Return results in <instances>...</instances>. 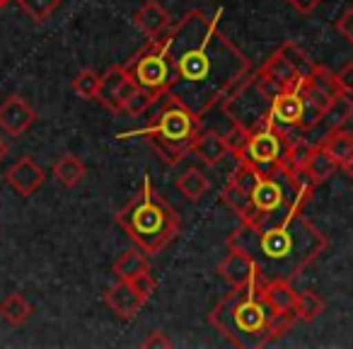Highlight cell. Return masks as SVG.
<instances>
[{"mask_svg": "<svg viewBox=\"0 0 353 349\" xmlns=\"http://www.w3.org/2000/svg\"><path fill=\"white\" fill-rule=\"evenodd\" d=\"M221 104L225 117L245 131H254V129L269 124L271 95L261 88L256 75H247Z\"/></svg>", "mask_w": 353, "mask_h": 349, "instance_id": "8992f818", "label": "cell"}, {"mask_svg": "<svg viewBox=\"0 0 353 349\" xmlns=\"http://www.w3.org/2000/svg\"><path fill=\"white\" fill-rule=\"evenodd\" d=\"M114 274H117V279H136L138 274H143V272H148V257L145 252L141 250V247H133V250H123L121 255L117 257V262H114Z\"/></svg>", "mask_w": 353, "mask_h": 349, "instance_id": "7402d4cb", "label": "cell"}, {"mask_svg": "<svg viewBox=\"0 0 353 349\" xmlns=\"http://www.w3.org/2000/svg\"><path fill=\"white\" fill-rule=\"evenodd\" d=\"M298 93H300V100H303V122H300V129L307 131L312 124H317V119L322 117L324 109L329 107L332 97H329L327 93H322L310 78L300 80Z\"/></svg>", "mask_w": 353, "mask_h": 349, "instance_id": "ac0fdd59", "label": "cell"}, {"mask_svg": "<svg viewBox=\"0 0 353 349\" xmlns=\"http://www.w3.org/2000/svg\"><path fill=\"white\" fill-rule=\"evenodd\" d=\"M143 117H148V126L138 133H143L170 165L182 160L201 133V119L172 100L165 90L157 95L152 107Z\"/></svg>", "mask_w": 353, "mask_h": 349, "instance_id": "5b68a950", "label": "cell"}, {"mask_svg": "<svg viewBox=\"0 0 353 349\" xmlns=\"http://www.w3.org/2000/svg\"><path fill=\"white\" fill-rule=\"evenodd\" d=\"M136 80L126 70V66H112L107 73L99 78L97 102L104 104L112 112H123L128 97L136 93Z\"/></svg>", "mask_w": 353, "mask_h": 349, "instance_id": "9c48e42d", "label": "cell"}, {"mask_svg": "<svg viewBox=\"0 0 353 349\" xmlns=\"http://www.w3.org/2000/svg\"><path fill=\"white\" fill-rule=\"evenodd\" d=\"M192 151L201 158L206 165H218L223 162L228 155L232 153L230 143H228L225 133H218V131H201L194 141Z\"/></svg>", "mask_w": 353, "mask_h": 349, "instance_id": "d6986e66", "label": "cell"}, {"mask_svg": "<svg viewBox=\"0 0 353 349\" xmlns=\"http://www.w3.org/2000/svg\"><path fill=\"white\" fill-rule=\"evenodd\" d=\"M281 54L285 56V59L290 61V66H293L295 70H298V75L300 78H310V75L314 73V68H317V64H314L312 59H310L307 54H305L303 49H300L298 44H295V41H285L283 46H281Z\"/></svg>", "mask_w": 353, "mask_h": 349, "instance_id": "83f0119b", "label": "cell"}, {"mask_svg": "<svg viewBox=\"0 0 353 349\" xmlns=\"http://www.w3.org/2000/svg\"><path fill=\"white\" fill-rule=\"evenodd\" d=\"M336 80L341 85V90L346 95H353V64H346L341 70L336 73Z\"/></svg>", "mask_w": 353, "mask_h": 349, "instance_id": "8d00e7d4", "label": "cell"}, {"mask_svg": "<svg viewBox=\"0 0 353 349\" xmlns=\"http://www.w3.org/2000/svg\"><path fill=\"white\" fill-rule=\"evenodd\" d=\"M133 22H136V27L150 41L165 37L167 32H170V27H172L170 12H167L160 3H155V0H148L145 6L138 8L136 15H133Z\"/></svg>", "mask_w": 353, "mask_h": 349, "instance_id": "e0dca14e", "label": "cell"}, {"mask_svg": "<svg viewBox=\"0 0 353 349\" xmlns=\"http://www.w3.org/2000/svg\"><path fill=\"white\" fill-rule=\"evenodd\" d=\"M261 294H264L266 303L271 305L274 313H288V310H295L298 294H295V289L290 286V281H285V279L264 281Z\"/></svg>", "mask_w": 353, "mask_h": 349, "instance_id": "ffe728a7", "label": "cell"}, {"mask_svg": "<svg viewBox=\"0 0 353 349\" xmlns=\"http://www.w3.org/2000/svg\"><path fill=\"white\" fill-rule=\"evenodd\" d=\"M336 167H339V162L334 160V158L329 155L322 146H314L312 153H310V158H307V162H305V172L312 178L314 185L327 182L334 172H336Z\"/></svg>", "mask_w": 353, "mask_h": 349, "instance_id": "603a6c76", "label": "cell"}, {"mask_svg": "<svg viewBox=\"0 0 353 349\" xmlns=\"http://www.w3.org/2000/svg\"><path fill=\"white\" fill-rule=\"evenodd\" d=\"M310 80H312L314 85H317L322 93H327L329 97H339V95L343 93L341 90V85H339V80H336V73H332V70H327L324 66H317L314 68V73L310 75Z\"/></svg>", "mask_w": 353, "mask_h": 349, "instance_id": "d6a6232c", "label": "cell"}, {"mask_svg": "<svg viewBox=\"0 0 353 349\" xmlns=\"http://www.w3.org/2000/svg\"><path fill=\"white\" fill-rule=\"evenodd\" d=\"M254 75H256V80H259V85L271 97H274L276 93H283V90H295L300 85V80H303L298 75V70L290 66V61L285 59L281 51L271 54Z\"/></svg>", "mask_w": 353, "mask_h": 349, "instance_id": "30bf717a", "label": "cell"}, {"mask_svg": "<svg viewBox=\"0 0 353 349\" xmlns=\"http://www.w3.org/2000/svg\"><path fill=\"white\" fill-rule=\"evenodd\" d=\"M85 172H88L85 162L80 160L78 155H73V153H65V155H61L59 160L54 162L56 180L68 189H73L75 185H80V180L85 178Z\"/></svg>", "mask_w": 353, "mask_h": 349, "instance_id": "cb8c5ba5", "label": "cell"}, {"mask_svg": "<svg viewBox=\"0 0 353 349\" xmlns=\"http://www.w3.org/2000/svg\"><path fill=\"white\" fill-rule=\"evenodd\" d=\"M208 187H211L208 178L201 170H196V167H189L187 172H182V175L176 178V189H179L189 202H199V199L208 192Z\"/></svg>", "mask_w": 353, "mask_h": 349, "instance_id": "d4e9b609", "label": "cell"}, {"mask_svg": "<svg viewBox=\"0 0 353 349\" xmlns=\"http://www.w3.org/2000/svg\"><path fill=\"white\" fill-rule=\"evenodd\" d=\"M341 167H343V172H346V175H348V180H351V182H353V155L348 158V160L343 162Z\"/></svg>", "mask_w": 353, "mask_h": 349, "instance_id": "f35d334b", "label": "cell"}, {"mask_svg": "<svg viewBox=\"0 0 353 349\" xmlns=\"http://www.w3.org/2000/svg\"><path fill=\"white\" fill-rule=\"evenodd\" d=\"M126 70L136 80L138 88L155 90V93L167 90V83H170V61H167V54L162 49V39H152L148 49L138 51L126 64Z\"/></svg>", "mask_w": 353, "mask_h": 349, "instance_id": "ba28073f", "label": "cell"}, {"mask_svg": "<svg viewBox=\"0 0 353 349\" xmlns=\"http://www.w3.org/2000/svg\"><path fill=\"white\" fill-rule=\"evenodd\" d=\"M322 310H324V301L319 299L314 291H303V294H298V301H295V313H298L300 320L310 323V320L319 318Z\"/></svg>", "mask_w": 353, "mask_h": 349, "instance_id": "f546056e", "label": "cell"}, {"mask_svg": "<svg viewBox=\"0 0 353 349\" xmlns=\"http://www.w3.org/2000/svg\"><path fill=\"white\" fill-rule=\"evenodd\" d=\"M285 153H288V143L283 131L269 122L254 131H247L245 143L237 151V160L252 165L259 175H269L276 165L285 162Z\"/></svg>", "mask_w": 353, "mask_h": 349, "instance_id": "52a82bcc", "label": "cell"}, {"mask_svg": "<svg viewBox=\"0 0 353 349\" xmlns=\"http://www.w3.org/2000/svg\"><path fill=\"white\" fill-rule=\"evenodd\" d=\"M32 313H34L32 303L22 294H17V291L15 294H8L6 299L0 301V318L6 320L8 325H12V328L25 325L32 318Z\"/></svg>", "mask_w": 353, "mask_h": 349, "instance_id": "44dd1931", "label": "cell"}, {"mask_svg": "<svg viewBox=\"0 0 353 349\" xmlns=\"http://www.w3.org/2000/svg\"><path fill=\"white\" fill-rule=\"evenodd\" d=\"M131 284L136 286V291L143 296V299H150L152 296V291H155V279H152V274H150V270L148 272H143V274H138L136 279H131Z\"/></svg>", "mask_w": 353, "mask_h": 349, "instance_id": "836d02e7", "label": "cell"}, {"mask_svg": "<svg viewBox=\"0 0 353 349\" xmlns=\"http://www.w3.org/2000/svg\"><path fill=\"white\" fill-rule=\"evenodd\" d=\"M17 6L22 8L27 17L37 25H44L56 10H59L61 0H17Z\"/></svg>", "mask_w": 353, "mask_h": 349, "instance_id": "f1b7e54d", "label": "cell"}, {"mask_svg": "<svg viewBox=\"0 0 353 349\" xmlns=\"http://www.w3.org/2000/svg\"><path fill=\"white\" fill-rule=\"evenodd\" d=\"M160 39L170 61L165 93L199 119L252 73L250 59L201 10L187 12Z\"/></svg>", "mask_w": 353, "mask_h": 349, "instance_id": "6da1fadb", "label": "cell"}, {"mask_svg": "<svg viewBox=\"0 0 353 349\" xmlns=\"http://www.w3.org/2000/svg\"><path fill=\"white\" fill-rule=\"evenodd\" d=\"M351 117H353V100L348 97L346 93H341L339 97H334L332 102H329V107L324 109V114L317 119V124H312L307 131H303V136L307 138L310 143L319 146L327 136H332L334 131L343 129V124Z\"/></svg>", "mask_w": 353, "mask_h": 349, "instance_id": "8fae6325", "label": "cell"}, {"mask_svg": "<svg viewBox=\"0 0 353 349\" xmlns=\"http://www.w3.org/2000/svg\"><path fill=\"white\" fill-rule=\"evenodd\" d=\"M319 146H322L324 151H327L329 155L339 162V165H343V162L353 155V133L341 131V129H339V131H334L332 136L324 138Z\"/></svg>", "mask_w": 353, "mask_h": 349, "instance_id": "4316f807", "label": "cell"}, {"mask_svg": "<svg viewBox=\"0 0 353 349\" xmlns=\"http://www.w3.org/2000/svg\"><path fill=\"white\" fill-rule=\"evenodd\" d=\"M117 223L145 255H157L165 250L182 226L170 202L155 192L150 175L143 178L141 192L117 214Z\"/></svg>", "mask_w": 353, "mask_h": 349, "instance_id": "277c9868", "label": "cell"}, {"mask_svg": "<svg viewBox=\"0 0 353 349\" xmlns=\"http://www.w3.org/2000/svg\"><path fill=\"white\" fill-rule=\"evenodd\" d=\"M160 93H155V90H143V88H136V93L128 97L126 107H123V112L131 114V117H143V114L148 112V109L152 107V102H155V97Z\"/></svg>", "mask_w": 353, "mask_h": 349, "instance_id": "1f68e13d", "label": "cell"}, {"mask_svg": "<svg viewBox=\"0 0 353 349\" xmlns=\"http://www.w3.org/2000/svg\"><path fill=\"white\" fill-rule=\"evenodd\" d=\"M10 3H12V0H0V10H3V8H8Z\"/></svg>", "mask_w": 353, "mask_h": 349, "instance_id": "60d3db41", "label": "cell"}, {"mask_svg": "<svg viewBox=\"0 0 353 349\" xmlns=\"http://www.w3.org/2000/svg\"><path fill=\"white\" fill-rule=\"evenodd\" d=\"M264 281L232 286V291L213 308L211 323L235 347L256 349L274 342V310L261 294Z\"/></svg>", "mask_w": 353, "mask_h": 349, "instance_id": "3957f363", "label": "cell"}, {"mask_svg": "<svg viewBox=\"0 0 353 349\" xmlns=\"http://www.w3.org/2000/svg\"><path fill=\"white\" fill-rule=\"evenodd\" d=\"M336 30L343 35V39L348 41V44L353 46V6L348 8L346 12H343L341 17H339V22H336Z\"/></svg>", "mask_w": 353, "mask_h": 349, "instance_id": "e575fe53", "label": "cell"}, {"mask_svg": "<svg viewBox=\"0 0 353 349\" xmlns=\"http://www.w3.org/2000/svg\"><path fill=\"white\" fill-rule=\"evenodd\" d=\"M99 78H102V75L94 73L92 68L80 70V73L73 78V90H75V95H78V97H83V100H97Z\"/></svg>", "mask_w": 353, "mask_h": 349, "instance_id": "4dcf8cb0", "label": "cell"}, {"mask_svg": "<svg viewBox=\"0 0 353 349\" xmlns=\"http://www.w3.org/2000/svg\"><path fill=\"white\" fill-rule=\"evenodd\" d=\"M218 272H221V276L230 286H245V284H252V281H261L254 260H252L247 252L235 250V247H230V252H228L225 260L221 262Z\"/></svg>", "mask_w": 353, "mask_h": 349, "instance_id": "2e32d148", "label": "cell"}, {"mask_svg": "<svg viewBox=\"0 0 353 349\" xmlns=\"http://www.w3.org/2000/svg\"><path fill=\"white\" fill-rule=\"evenodd\" d=\"M104 303H107L121 320H133L138 313H141V308L148 303V301L138 294L136 286H133L131 281L119 279L117 284L107 289V294H104Z\"/></svg>", "mask_w": 353, "mask_h": 349, "instance_id": "9a60e30c", "label": "cell"}, {"mask_svg": "<svg viewBox=\"0 0 353 349\" xmlns=\"http://www.w3.org/2000/svg\"><path fill=\"white\" fill-rule=\"evenodd\" d=\"M269 122L274 124L276 129H281V131L300 126V122H303V100H300L298 88L283 90V93H276L274 97H271Z\"/></svg>", "mask_w": 353, "mask_h": 349, "instance_id": "5bb4252c", "label": "cell"}, {"mask_svg": "<svg viewBox=\"0 0 353 349\" xmlns=\"http://www.w3.org/2000/svg\"><path fill=\"white\" fill-rule=\"evenodd\" d=\"M143 347H145V349H162V347L170 349L172 347V339L167 337V334L162 332V330H152L150 337L143 339Z\"/></svg>", "mask_w": 353, "mask_h": 349, "instance_id": "d590c367", "label": "cell"}, {"mask_svg": "<svg viewBox=\"0 0 353 349\" xmlns=\"http://www.w3.org/2000/svg\"><path fill=\"white\" fill-rule=\"evenodd\" d=\"M46 172L39 162L32 155H22L20 160H15L6 172V182L15 189L20 197H32L37 189L44 185Z\"/></svg>", "mask_w": 353, "mask_h": 349, "instance_id": "7c38bea8", "label": "cell"}, {"mask_svg": "<svg viewBox=\"0 0 353 349\" xmlns=\"http://www.w3.org/2000/svg\"><path fill=\"white\" fill-rule=\"evenodd\" d=\"M223 202L232 209V211L240 216V221H247L256 214L254 204H252V197L250 192H245L242 187H237L235 182H228L225 189H223Z\"/></svg>", "mask_w": 353, "mask_h": 349, "instance_id": "484cf974", "label": "cell"}, {"mask_svg": "<svg viewBox=\"0 0 353 349\" xmlns=\"http://www.w3.org/2000/svg\"><path fill=\"white\" fill-rule=\"evenodd\" d=\"M305 204H288L276 211L259 214L242 221L228 245L254 260L261 281H293L324 250L327 238L312 221L303 216Z\"/></svg>", "mask_w": 353, "mask_h": 349, "instance_id": "7a4b0ae2", "label": "cell"}, {"mask_svg": "<svg viewBox=\"0 0 353 349\" xmlns=\"http://www.w3.org/2000/svg\"><path fill=\"white\" fill-rule=\"evenodd\" d=\"M293 10H298L300 15H310V12L317 10V6L322 3V0H285Z\"/></svg>", "mask_w": 353, "mask_h": 349, "instance_id": "74e56055", "label": "cell"}, {"mask_svg": "<svg viewBox=\"0 0 353 349\" xmlns=\"http://www.w3.org/2000/svg\"><path fill=\"white\" fill-rule=\"evenodd\" d=\"M8 151H10V146H8V141L3 136H0V160L8 155Z\"/></svg>", "mask_w": 353, "mask_h": 349, "instance_id": "ab89813d", "label": "cell"}, {"mask_svg": "<svg viewBox=\"0 0 353 349\" xmlns=\"http://www.w3.org/2000/svg\"><path fill=\"white\" fill-rule=\"evenodd\" d=\"M37 122V112L22 95H10L0 102V129L8 136H22Z\"/></svg>", "mask_w": 353, "mask_h": 349, "instance_id": "4fadbf2b", "label": "cell"}]
</instances>
